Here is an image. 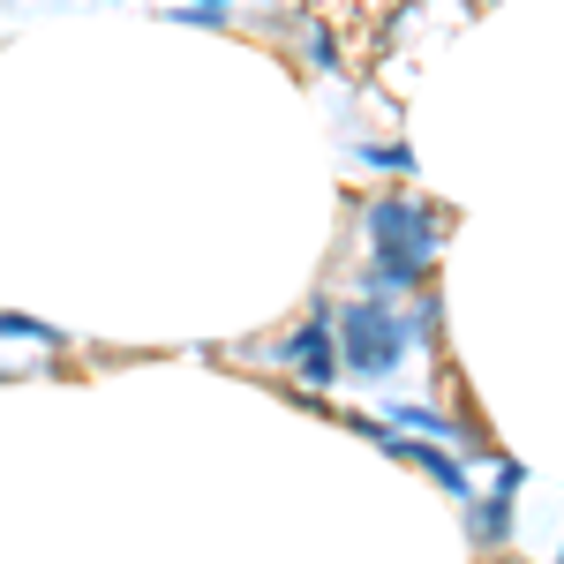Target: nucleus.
<instances>
[{"label":"nucleus","instance_id":"obj_1","mask_svg":"<svg viewBox=\"0 0 564 564\" xmlns=\"http://www.w3.org/2000/svg\"><path fill=\"white\" fill-rule=\"evenodd\" d=\"M369 241H377V279L384 286H414L436 257V226L414 204H399V196H377L369 204Z\"/></svg>","mask_w":564,"mask_h":564},{"label":"nucleus","instance_id":"obj_2","mask_svg":"<svg viewBox=\"0 0 564 564\" xmlns=\"http://www.w3.org/2000/svg\"><path fill=\"white\" fill-rule=\"evenodd\" d=\"M406 339H414V324H399V316H391V308H377V302H354L347 324H339V347H347V369H354V377H384V369H399Z\"/></svg>","mask_w":564,"mask_h":564},{"label":"nucleus","instance_id":"obj_3","mask_svg":"<svg viewBox=\"0 0 564 564\" xmlns=\"http://www.w3.org/2000/svg\"><path fill=\"white\" fill-rule=\"evenodd\" d=\"M294 369H302V384H316V391L339 377V354H332V324H324V316L294 332Z\"/></svg>","mask_w":564,"mask_h":564},{"label":"nucleus","instance_id":"obj_4","mask_svg":"<svg viewBox=\"0 0 564 564\" xmlns=\"http://www.w3.org/2000/svg\"><path fill=\"white\" fill-rule=\"evenodd\" d=\"M204 8H212V0H204Z\"/></svg>","mask_w":564,"mask_h":564}]
</instances>
